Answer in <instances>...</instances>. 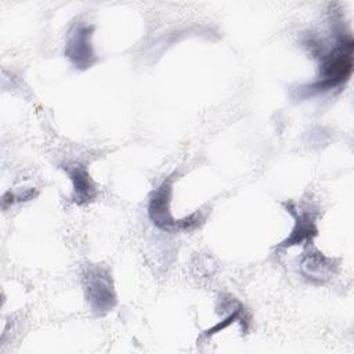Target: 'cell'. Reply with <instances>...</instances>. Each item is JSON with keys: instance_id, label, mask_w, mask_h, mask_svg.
Instances as JSON below:
<instances>
[{"instance_id": "cell-1", "label": "cell", "mask_w": 354, "mask_h": 354, "mask_svg": "<svg viewBox=\"0 0 354 354\" xmlns=\"http://www.w3.org/2000/svg\"><path fill=\"white\" fill-rule=\"evenodd\" d=\"M353 72V40H340L337 46L324 57L321 73L317 82L308 86V93L325 91L343 84Z\"/></svg>"}, {"instance_id": "cell-7", "label": "cell", "mask_w": 354, "mask_h": 354, "mask_svg": "<svg viewBox=\"0 0 354 354\" xmlns=\"http://www.w3.org/2000/svg\"><path fill=\"white\" fill-rule=\"evenodd\" d=\"M303 268L308 277L324 278L332 271V259L325 257L322 253L310 254L303 260Z\"/></svg>"}, {"instance_id": "cell-2", "label": "cell", "mask_w": 354, "mask_h": 354, "mask_svg": "<svg viewBox=\"0 0 354 354\" xmlns=\"http://www.w3.org/2000/svg\"><path fill=\"white\" fill-rule=\"evenodd\" d=\"M170 194H171V184L165 181L156 191L152 194L149 205H148V214L149 218L162 230L167 231H177V230H191L194 228L199 218H195L196 214H191L184 220H174L170 213Z\"/></svg>"}, {"instance_id": "cell-3", "label": "cell", "mask_w": 354, "mask_h": 354, "mask_svg": "<svg viewBox=\"0 0 354 354\" xmlns=\"http://www.w3.org/2000/svg\"><path fill=\"white\" fill-rule=\"evenodd\" d=\"M86 278L87 300L95 311H109L115 304V292L109 272L102 268L88 270Z\"/></svg>"}, {"instance_id": "cell-5", "label": "cell", "mask_w": 354, "mask_h": 354, "mask_svg": "<svg viewBox=\"0 0 354 354\" xmlns=\"http://www.w3.org/2000/svg\"><path fill=\"white\" fill-rule=\"evenodd\" d=\"M73 183V199L76 203L83 205L94 199L97 191L84 166L75 165L65 169Z\"/></svg>"}, {"instance_id": "cell-6", "label": "cell", "mask_w": 354, "mask_h": 354, "mask_svg": "<svg viewBox=\"0 0 354 354\" xmlns=\"http://www.w3.org/2000/svg\"><path fill=\"white\" fill-rule=\"evenodd\" d=\"M295 214V228L292 230L290 235L279 245V248H290L293 245H301L304 241H311L313 236L317 235V227L314 224V218L306 213L299 210Z\"/></svg>"}, {"instance_id": "cell-4", "label": "cell", "mask_w": 354, "mask_h": 354, "mask_svg": "<svg viewBox=\"0 0 354 354\" xmlns=\"http://www.w3.org/2000/svg\"><path fill=\"white\" fill-rule=\"evenodd\" d=\"M91 30H93L91 26L80 25L68 39L65 54L76 65V68L84 69L93 64L94 53L90 43V37L93 35Z\"/></svg>"}]
</instances>
